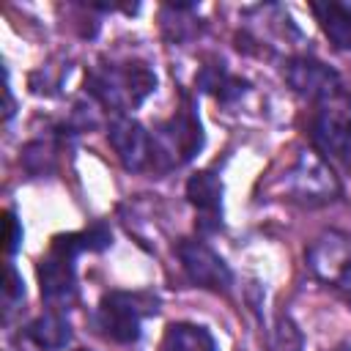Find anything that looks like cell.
I'll return each instance as SVG.
<instances>
[{"label": "cell", "instance_id": "3", "mask_svg": "<svg viewBox=\"0 0 351 351\" xmlns=\"http://www.w3.org/2000/svg\"><path fill=\"white\" fill-rule=\"evenodd\" d=\"M151 143H154V162H151L154 170L165 173L186 165L203 148V126L197 112L189 104H184L154 129Z\"/></svg>", "mask_w": 351, "mask_h": 351}, {"label": "cell", "instance_id": "21", "mask_svg": "<svg viewBox=\"0 0 351 351\" xmlns=\"http://www.w3.org/2000/svg\"><path fill=\"white\" fill-rule=\"evenodd\" d=\"M348 304H351V302H348Z\"/></svg>", "mask_w": 351, "mask_h": 351}, {"label": "cell", "instance_id": "13", "mask_svg": "<svg viewBox=\"0 0 351 351\" xmlns=\"http://www.w3.org/2000/svg\"><path fill=\"white\" fill-rule=\"evenodd\" d=\"M159 351H217V343L206 326L176 321V324H167L159 340Z\"/></svg>", "mask_w": 351, "mask_h": 351}, {"label": "cell", "instance_id": "17", "mask_svg": "<svg viewBox=\"0 0 351 351\" xmlns=\"http://www.w3.org/2000/svg\"><path fill=\"white\" fill-rule=\"evenodd\" d=\"M55 159V154H52V145L49 143H44V140H38V143H30V145H25V151H22V165L30 170V173H44V162H52Z\"/></svg>", "mask_w": 351, "mask_h": 351}, {"label": "cell", "instance_id": "15", "mask_svg": "<svg viewBox=\"0 0 351 351\" xmlns=\"http://www.w3.org/2000/svg\"><path fill=\"white\" fill-rule=\"evenodd\" d=\"M195 85L211 96H217L219 101H233L239 99L244 90H247V82L233 77L222 63H214V66H203L195 77Z\"/></svg>", "mask_w": 351, "mask_h": 351}, {"label": "cell", "instance_id": "12", "mask_svg": "<svg viewBox=\"0 0 351 351\" xmlns=\"http://www.w3.org/2000/svg\"><path fill=\"white\" fill-rule=\"evenodd\" d=\"M310 11L335 49H351V8L335 0L310 3Z\"/></svg>", "mask_w": 351, "mask_h": 351}, {"label": "cell", "instance_id": "4", "mask_svg": "<svg viewBox=\"0 0 351 351\" xmlns=\"http://www.w3.org/2000/svg\"><path fill=\"white\" fill-rule=\"evenodd\" d=\"M156 313V302L145 293L129 291H110L101 296L96 307V326L99 332L121 346L137 343L143 332V321Z\"/></svg>", "mask_w": 351, "mask_h": 351}, {"label": "cell", "instance_id": "9", "mask_svg": "<svg viewBox=\"0 0 351 351\" xmlns=\"http://www.w3.org/2000/svg\"><path fill=\"white\" fill-rule=\"evenodd\" d=\"M107 140H110L118 162L126 170L140 173V170L151 167V162H154L151 132H145V126L140 121H134L132 115H112V121L107 126Z\"/></svg>", "mask_w": 351, "mask_h": 351}, {"label": "cell", "instance_id": "19", "mask_svg": "<svg viewBox=\"0 0 351 351\" xmlns=\"http://www.w3.org/2000/svg\"><path fill=\"white\" fill-rule=\"evenodd\" d=\"M19 244H22V225H19L16 214L8 208L5 211V250H8V255H14L19 250Z\"/></svg>", "mask_w": 351, "mask_h": 351}, {"label": "cell", "instance_id": "8", "mask_svg": "<svg viewBox=\"0 0 351 351\" xmlns=\"http://www.w3.org/2000/svg\"><path fill=\"white\" fill-rule=\"evenodd\" d=\"M282 77H285L288 88L296 96H302L307 101H315V104H326V101L343 96L340 74L335 69H329L326 63H321L318 58H310V55L291 58L282 69Z\"/></svg>", "mask_w": 351, "mask_h": 351}, {"label": "cell", "instance_id": "18", "mask_svg": "<svg viewBox=\"0 0 351 351\" xmlns=\"http://www.w3.org/2000/svg\"><path fill=\"white\" fill-rule=\"evenodd\" d=\"M22 299H25V282H22L19 271L14 269V263H5V285H3L5 310H14V304H19Z\"/></svg>", "mask_w": 351, "mask_h": 351}, {"label": "cell", "instance_id": "11", "mask_svg": "<svg viewBox=\"0 0 351 351\" xmlns=\"http://www.w3.org/2000/svg\"><path fill=\"white\" fill-rule=\"evenodd\" d=\"M186 200L197 211V230L214 233L222 228V181L214 170H197L186 181Z\"/></svg>", "mask_w": 351, "mask_h": 351}, {"label": "cell", "instance_id": "1", "mask_svg": "<svg viewBox=\"0 0 351 351\" xmlns=\"http://www.w3.org/2000/svg\"><path fill=\"white\" fill-rule=\"evenodd\" d=\"M110 244H112V233L101 222L85 230L55 236L49 241L47 255L38 261L41 299L55 310L69 307L77 296V258L82 252H101Z\"/></svg>", "mask_w": 351, "mask_h": 351}, {"label": "cell", "instance_id": "16", "mask_svg": "<svg viewBox=\"0 0 351 351\" xmlns=\"http://www.w3.org/2000/svg\"><path fill=\"white\" fill-rule=\"evenodd\" d=\"M271 351H302V332L299 326L288 318V315H280L274 329H271Z\"/></svg>", "mask_w": 351, "mask_h": 351}, {"label": "cell", "instance_id": "20", "mask_svg": "<svg viewBox=\"0 0 351 351\" xmlns=\"http://www.w3.org/2000/svg\"><path fill=\"white\" fill-rule=\"evenodd\" d=\"M74 351H88V348H74Z\"/></svg>", "mask_w": 351, "mask_h": 351}, {"label": "cell", "instance_id": "14", "mask_svg": "<svg viewBox=\"0 0 351 351\" xmlns=\"http://www.w3.org/2000/svg\"><path fill=\"white\" fill-rule=\"evenodd\" d=\"M25 337L33 346L44 348V351H60L71 340V326H69V321L60 313L52 310V313H44V315L33 318L25 326Z\"/></svg>", "mask_w": 351, "mask_h": 351}, {"label": "cell", "instance_id": "7", "mask_svg": "<svg viewBox=\"0 0 351 351\" xmlns=\"http://www.w3.org/2000/svg\"><path fill=\"white\" fill-rule=\"evenodd\" d=\"M176 258L186 274V280L197 288L228 293L233 285V271L222 261L219 252H214L203 239H181L176 244Z\"/></svg>", "mask_w": 351, "mask_h": 351}, {"label": "cell", "instance_id": "10", "mask_svg": "<svg viewBox=\"0 0 351 351\" xmlns=\"http://www.w3.org/2000/svg\"><path fill=\"white\" fill-rule=\"evenodd\" d=\"M310 137L321 156L335 159L351 176V118L337 110H321L313 121Z\"/></svg>", "mask_w": 351, "mask_h": 351}, {"label": "cell", "instance_id": "5", "mask_svg": "<svg viewBox=\"0 0 351 351\" xmlns=\"http://www.w3.org/2000/svg\"><path fill=\"white\" fill-rule=\"evenodd\" d=\"M282 189L285 195H291V200H299L307 206L329 203L340 195V184L332 167L315 151H302L293 159V165L282 176Z\"/></svg>", "mask_w": 351, "mask_h": 351}, {"label": "cell", "instance_id": "2", "mask_svg": "<svg viewBox=\"0 0 351 351\" xmlns=\"http://www.w3.org/2000/svg\"><path fill=\"white\" fill-rule=\"evenodd\" d=\"M85 90L112 115H129L156 90V74L143 60L101 63L85 74Z\"/></svg>", "mask_w": 351, "mask_h": 351}, {"label": "cell", "instance_id": "6", "mask_svg": "<svg viewBox=\"0 0 351 351\" xmlns=\"http://www.w3.org/2000/svg\"><path fill=\"white\" fill-rule=\"evenodd\" d=\"M310 274L332 288L351 291V236L340 230H326L304 252Z\"/></svg>", "mask_w": 351, "mask_h": 351}]
</instances>
